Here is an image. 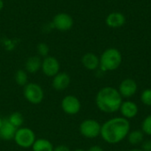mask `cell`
<instances>
[{"label":"cell","instance_id":"13","mask_svg":"<svg viewBox=\"0 0 151 151\" xmlns=\"http://www.w3.org/2000/svg\"><path fill=\"white\" fill-rule=\"evenodd\" d=\"M126 22V17L121 12H111L106 18V24L111 27H120Z\"/></svg>","mask_w":151,"mask_h":151},{"label":"cell","instance_id":"3","mask_svg":"<svg viewBox=\"0 0 151 151\" xmlns=\"http://www.w3.org/2000/svg\"><path fill=\"white\" fill-rule=\"evenodd\" d=\"M122 61L120 52L114 48L106 50L101 56L100 65L104 71H113L117 69Z\"/></svg>","mask_w":151,"mask_h":151},{"label":"cell","instance_id":"20","mask_svg":"<svg viewBox=\"0 0 151 151\" xmlns=\"http://www.w3.org/2000/svg\"><path fill=\"white\" fill-rule=\"evenodd\" d=\"M15 81L19 86H26L27 84V73L24 70H18L15 73Z\"/></svg>","mask_w":151,"mask_h":151},{"label":"cell","instance_id":"1","mask_svg":"<svg viewBox=\"0 0 151 151\" xmlns=\"http://www.w3.org/2000/svg\"><path fill=\"white\" fill-rule=\"evenodd\" d=\"M130 124L125 118H115L106 121L101 127L103 139L109 143L121 142L129 133Z\"/></svg>","mask_w":151,"mask_h":151},{"label":"cell","instance_id":"30","mask_svg":"<svg viewBox=\"0 0 151 151\" xmlns=\"http://www.w3.org/2000/svg\"><path fill=\"white\" fill-rule=\"evenodd\" d=\"M130 151H143V150H130Z\"/></svg>","mask_w":151,"mask_h":151},{"label":"cell","instance_id":"10","mask_svg":"<svg viewBox=\"0 0 151 151\" xmlns=\"http://www.w3.org/2000/svg\"><path fill=\"white\" fill-rule=\"evenodd\" d=\"M137 90V84L132 79L124 80L119 86V94L123 97H131L133 96Z\"/></svg>","mask_w":151,"mask_h":151},{"label":"cell","instance_id":"25","mask_svg":"<svg viewBox=\"0 0 151 151\" xmlns=\"http://www.w3.org/2000/svg\"><path fill=\"white\" fill-rule=\"evenodd\" d=\"M53 151H71L70 149L65 145H59L53 149Z\"/></svg>","mask_w":151,"mask_h":151},{"label":"cell","instance_id":"8","mask_svg":"<svg viewBox=\"0 0 151 151\" xmlns=\"http://www.w3.org/2000/svg\"><path fill=\"white\" fill-rule=\"evenodd\" d=\"M59 63L54 57H46L42 63V70L43 73L48 77H54L59 72Z\"/></svg>","mask_w":151,"mask_h":151},{"label":"cell","instance_id":"21","mask_svg":"<svg viewBox=\"0 0 151 151\" xmlns=\"http://www.w3.org/2000/svg\"><path fill=\"white\" fill-rule=\"evenodd\" d=\"M37 51H38V54H39L41 57L46 58V57H48L50 49H49V46H48L46 43L41 42V43H39L38 46H37Z\"/></svg>","mask_w":151,"mask_h":151},{"label":"cell","instance_id":"26","mask_svg":"<svg viewBox=\"0 0 151 151\" xmlns=\"http://www.w3.org/2000/svg\"><path fill=\"white\" fill-rule=\"evenodd\" d=\"M87 151H104V150H103V149H102L101 147H99V146H93V147L89 148V149H88Z\"/></svg>","mask_w":151,"mask_h":151},{"label":"cell","instance_id":"16","mask_svg":"<svg viewBox=\"0 0 151 151\" xmlns=\"http://www.w3.org/2000/svg\"><path fill=\"white\" fill-rule=\"evenodd\" d=\"M42 59L38 56H33L27 59L25 63L26 72L30 73H35L42 68Z\"/></svg>","mask_w":151,"mask_h":151},{"label":"cell","instance_id":"23","mask_svg":"<svg viewBox=\"0 0 151 151\" xmlns=\"http://www.w3.org/2000/svg\"><path fill=\"white\" fill-rule=\"evenodd\" d=\"M142 102L146 104L151 106V89H146L142 92V96H141Z\"/></svg>","mask_w":151,"mask_h":151},{"label":"cell","instance_id":"29","mask_svg":"<svg viewBox=\"0 0 151 151\" xmlns=\"http://www.w3.org/2000/svg\"><path fill=\"white\" fill-rule=\"evenodd\" d=\"M74 151H87V150H81V149H79V150H76Z\"/></svg>","mask_w":151,"mask_h":151},{"label":"cell","instance_id":"15","mask_svg":"<svg viewBox=\"0 0 151 151\" xmlns=\"http://www.w3.org/2000/svg\"><path fill=\"white\" fill-rule=\"evenodd\" d=\"M82 65L88 70H96L100 65V59L94 53H87L82 57Z\"/></svg>","mask_w":151,"mask_h":151},{"label":"cell","instance_id":"2","mask_svg":"<svg viewBox=\"0 0 151 151\" xmlns=\"http://www.w3.org/2000/svg\"><path fill=\"white\" fill-rule=\"evenodd\" d=\"M96 103L102 111L112 113L120 108L122 104V96L116 88L106 87L97 93Z\"/></svg>","mask_w":151,"mask_h":151},{"label":"cell","instance_id":"17","mask_svg":"<svg viewBox=\"0 0 151 151\" xmlns=\"http://www.w3.org/2000/svg\"><path fill=\"white\" fill-rule=\"evenodd\" d=\"M32 149L33 151H53L54 148L50 141L46 139H38L35 140Z\"/></svg>","mask_w":151,"mask_h":151},{"label":"cell","instance_id":"6","mask_svg":"<svg viewBox=\"0 0 151 151\" xmlns=\"http://www.w3.org/2000/svg\"><path fill=\"white\" fill-rule=\"evenodd\" d=\"M81 134L86 138H96L101 133V126L96 120L86 119L80 126Z\"/></svg>","mask_w":151,"mask_h":151},{"label":"cell","instance_id":"7","mask_svg":"<svg viewBox=\"0 0 151 151\" xmlns=\"http://www.w3.org/2000/svg\"><path fill=\"white\" fill-rule=\"evenodd\" d=\"M62 110L69 115H74L81 110V102L74 96H66L61 103Z\"/></svg>","mask_w":151,"mask_h":151},{"label":"cell","instance_id":"11","mask_svg":"<svg viewBox=\"0 0 151 151\" xmlns=\"http://www.w3.org/2000/svg\"><path fill=\"white\" fill-rule=\"evenodd\" d=\"M71 79L66 73H58L54 76L52 81V87L58 91L65 90L70 85Z\"/></svg>","mask_w":151,"mask_h":151},{"label":"cell","instance_id":"9","mask_svg":"<svg viewBox=\"0 0 151 151\" xmlns=\"http://www.w3.org/2000/svg\"><path fill=\"white\" fill-rule=\"evenodd\" d=\"M73 25V18L67 13H58L53 19V27L60 31H66L71 29Z\"/></svg>","mask_w":151,"mask_h":151},{"label":"cell","instance_id":"28","mask_svg":"<svg viewBox=\"0 0 151 151\" xmlns=\"http://www.w3.org/2000/svg\"><path fill=\"white\" fill-rule=\"evenodd\" d=\"M3 120H4V119H3L0 117V128H1V127H2V124H3Z\"/></svg>","mask_w":151,"mask_h":151},{"label":"cell","instance_id":"27","mask_svg":"<svg viewBox=\"0 0 151 151\" xmlns=\"http://www.w3.org/2000/svg\"><path fill=\"white\" fill-rule=\"evenodd\" d=\"M3 7H4V2L3 0H0V10H2Z\"/></svg>","mask_w":151,"mask_h":151},{"label":"cell","instance_id":"14","mask_svg":"<svg viewBox=\"0 0 151 151\" xmlns=\"http://www.w3.org/2000/svg\"><path fill=\"white\" fill-rule=\"evenodd\" d=\"M119 109L121 111L122 115L127 119L134 118L138 113V106L134 103L130 101H127L123 103Z\"/></svg>","mask_w":151,"mask_h":151},{"label":"cell","instance_id":"18","mask_svg":"<svg viewBox=\"0 0 151 151\" xmlns=\"http://www.w3.org/2000/svg\"><path fill=\"white\" fill-rule=\"evenodd\" d=\"M9 120V122L11 124H12L16 128H19L21 127V126L23 125V122H24V118L22 116V114L20 112H13L12 113L9 118L7 119Z\"/></svg>","mask_w":151,"mask_h":151},{"label":"cell","instance_id":"24","mask_svg":"<svg viewBox=\"0 0 151 151\" xmlns=\"http://www.w3.org/2000/svg\"><path fill=\"white\" fill-rule=\"evenodd\" d=\"M142 150L143 151H151V141H146L142 144Z\"/></svg>","mask_w":151,"mask_h":151},{"label":"cell","instance_id":"22","mask_svg":"<svg viewBox=\"0 0 151 151\" xmlns=\"http://www.w3.org/2000/svg\"><path fill=\"white\" fill-rule=\"evenodd\" d=\"M142 128L145 134L151 135V115L148 116L144 119V121L142 122Z\"/></svg>","mask_w":151,"mask_h":151},{"label":"cell","instance_id":"5","mask_svg":"<svg viewBox=\"0 0 151 151\" xmlns=\"http://www.w3.org/2000/svg\"><path fill=\"white\" fill-rule=\"evenodd\" d=\"M23 95L26 100L33 104H41L44 97L42 88L36 83H27L24 86Z\"/></svg>","mask_w":151,"mask_h":151},{"label":"cell","instance_id":"4","mask_svg":"<svg viewBox=\"0 0 151 151\" xmlns=\"http://www.w3.org/2000/svg\"><path fill=\"white\" fill-rule=\"evenodd\" d=\"M16 144L21 148L27 149L33 146L35 142V134L27 127H19L17 129L14 139Z\"/></svg>","mask_w":151,"mask_h":151},{"label":"cell","instance_id":"19","mask_svg":"<svg viewBox=\"0 0 151 151\" xmlns=\"http://www.w3.org/2000/svg\"><path fill=\"white\" fill-rule=\"evenodd\" d=\"M128 141L132 145H137L141 143L143 141V133L140 130L133 131L128 136Z\"/></svg>","mask_w":151,"mask_h":151},{"label":"cell","instance_id":"12","mask_svg":"<svg viewBox=\"0 0 151 151\" xmlns=\"http://www.w3.org/2000/svg\"><path fill=\"white\" fill-rule=\"evenodd\" d=\"M17 129L18 128H16L12 124H11L7 119H4L2 127L0 128V139L4 141L13 140Z\"/></svg>","mask_w":151,"mask_h":151}]
</instances>
